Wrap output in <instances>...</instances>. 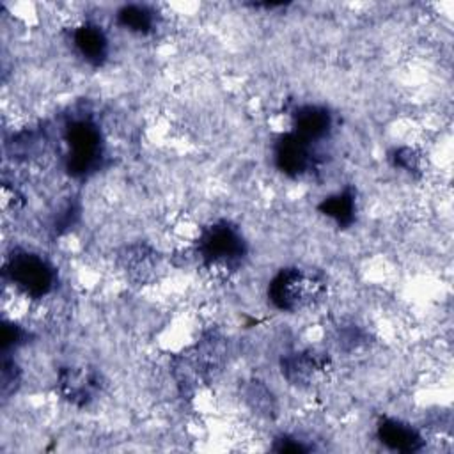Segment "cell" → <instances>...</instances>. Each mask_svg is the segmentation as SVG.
Listing matches in <instances>:
<instances>
[{"label":"cell","mask_w":454,"mask_h":454,"mask_svg":"<svg viewBox=\"0 0 454 454\" xmlns=\"http://www.w3.org/2000/svg\"><path fill=\"white\" fill-rule=\"evenodd\" d=\"M367 342V335L356 325H348V328H340L337 333V346L344 351H355Z\"/></svg>","instance_id":"17"},{"label":"cell","mask_w":454,"mask_h":454,"mask_svg":"<svg viewBox=\"0 0 454 454\" xmlns=\"http://www.w3.org/2000/svg\"><path fill=\"white\" fill-rule=\"evenodd\" d=\"M328 291L325 275L314 268L286 266L268 284V301L280 312H303L319 305Z\"/></svg>","instance_id":"1"},{"label":"cell","mask_w":454,"mask_h":454,"mask_svg":"<svg viewBox=\"0 0 454 454\" xmlns=\"http://www.w3.org/2000/svg\"><path fill=\"white\" fill-rule=\"evenodd\" d=\"M316 145L305 142L293 131L282 133L271 149L275 168L287 177H303L307 176L316 163Z\"/></svg>","instance_id":"7"},{"label":"cell","mask_w":454,"mask_h":454,"mask_svg":"<svg viewBox=\"0 0 454 454\" xmlns=\"http://www.w3.org/2000/svg\"><path fill=\"white\" fill-rule=\"evenodd\" d=\"M227 349L223 339L218 333H209L202 337L193 348L183 353L176 360V378L179 385L186 388H195L207 383L223 365Z\"/></svg>","instance_id":"5"},{"label":"cell","mask_w":454,"mask_h":454,"mask_svg":"<svg viewBox=\"0 0 454 454\" xmlns=\"http://www.w3.org/2000/svg\"><path fill=\"white\" fill-rule=\"evenodd\" d=\"M66 170L76 179L96 174L106 158V144L99 124L89 117H71L64 126Z\"/></svg>","instance_id":"2"},{"label":"cell","mask_w":454,"mask_h":454,"mask_svg":"<svg viewBox=\"0 0 454 454\" xmlns=\"http://www.w3.org/2000/svg\"><path fill=\"white\" fill-rule=\"evenodd\" d=\"M121 264L126 277L137 284H147L156 278L160 259L158 254L147 245L126 247L121 254Z\"/></svg>","instance_id":"12"},{"label":"cell","mask_w":454,"mask_h":454,"mask_svg":"<svg viewBox=\"0 0 454 454\" xmlns=\"http://www.w3.org/2000/svg\"><path fill=\"white\" fill-rule=\"evenodd\" d=\"M69 43L74 55L92 67H101L110 55V39L105 28L94 21H83L73 27Z\"/></svg>","instance_id":"9"},{"label":"cell","mask_w":454,"mask_h":454,"mask_svg":"<svg viewBox=\"0 0 454 454\" xmlns=\"http://www.w3.org/2000/svg\"><path fill=\"white\" fill-rule=\"evenodd\" d=\"M378 440L395 452H417L424 447V436L410 422L401 419L385 417L376 427Z\"/></svg>","instance_id":"11"},{"label":"cell","mask_w":454,"mask_h":454,"mask_svg":"<svg viewBox=\"0 0 454 454\" xmlns=\"http://www.w3.org/2000/svg\"><path fill=\"white\" fill-rule=\"evenodd\" d=\"M356 192L353 188L339 190L323 199L319 211L339 227H349L356 218Z\"/></svg>","instance_id":"14"},{"label":"cell","mask_w":454,"mask_h":454,"mask_svg":"<svg viewBox=\"0 0 454 454\" xmlns=\"http://www.w3.org/2000/svg\"><path fill=\"white\" fill-rule=\"evenodd\" d=\"M103 388L99 371L87 365H67L59 371L57 390L62 399L74 406H87Z\"/></svg>","instance_id":"8"},{"label":"cell","mask_w":454,"mask_h":454,"mask_svg":"<svg viewBox=\"0 0 454 454\" xmlns=\"http://www.w3.org/2000/svg\"><path fill=\"white\" fill-rule=\"evenodd\" d=\"M245 399L250 408L261 415H271V411L275 410L273 395L261 381H252L248 385V388L245 390Z\"/></svg>","instance_id":"16"},{"label":"cell","mask_w":454,"mask_h":454,"mask_svg":"<svg viewBox=\"0 0 454 454\" xmlns=\"http://www.w3.org/2000/svg\"><path fill=\"white\" fill-rule=\"evenodd\" d=\"M332 358L319 349H298L280 358L282 378L301 390H310L323 385L332 372Z\"/></svg>","instance_id":"6"},{"label":"cell","mask_w":454,"mask_h":454,"mask_svg":"<svg viewBox=\"0 0 454 454\" xmlns=\"http://www.w3.org/2000/svg\"><path fill=\"white\" fill-rule=\"evenodd\" d=\"M115 21L121 28L135 35H149L156 32L158 27L156 11L145 4L122 5L115 14Z\"/></svg>","instance_id":"13"},{"label":"cell","mask_w":454,"mask_h":454,"mask_svg":"<svg viewBox=\"0 0 454 454\" xmlns=\"http://www.w3.org/2000/svg\"><path fill=\"white\" fill-rule=\"evenodd\" d=\"M291 117V131L312 145L326 140L333 129V115L323 105H301L293 112Z\"/></svg>","instance_id":"10"},{"label":"cell","mask_w":454,"mask_h":454,"mask_svg":"<svg viewBox=\"0 0 454 454\" xmlns=\"http://www.w3.org/2000/svg\"><path fill=\"white\" fill-rule=\"evenodd\" d=\"M390 161L395 168L410 176H422L424 174V154L410 145H401L390 151Z\"/></svg>","instance_id":"15"},{"label":"cell","mask_w":454,"mask_h":454,"mask_svg":"<svg viewBox=\"0 0 454 454\" xmlns=\"http://www.w3.org/2000/svg\"><path fill=\"white\" fill-rule=\"evenodd\" d=\"M310 447L309 445H305L300 438H296V436H280L278 440H277V445H275V450H278V452H305V450H309Z\"/></svg>","instance_id":"18"},{"label":"cell","mask_w":454,"mask_h":454,"mask_svg":"<svg viewBox=\"0 0 454 454\" xmlns=\"http://www.w3.org/2000/svg\"><path fill=\"white\" fill-rule=\"evenodd\" d=\"M248 254L241 231L227 220L215 222L202 229L197 239V257L206 270L218 277L236 273Z\"/></svg>","instance_id":"3"},{"label":"cell","mask_w":454,"mask_h":454,"mask_svg":"<svg viewBox=\"0 0 454 454\" xmlns=\"http://www.w3.org/2000/svg\"><path fill=\"white\" fill-rule=\"evenodd\" d=\"M4 275L11 287L28 300L46 298L57 286L55 266L39 252L27 248H14L7 255Z\"/></svg>","instance_id":"4"}]
</instances>
